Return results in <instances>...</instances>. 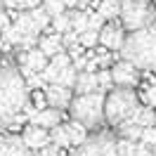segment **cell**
<instances>
[{
  "label": "cell",
  "instance_id": "cell-1",
  "mask_svg": "<svg viewBox=\"0 0 156 156\" xmlns=\"http://www.w3.org/2000/svg\"><path fill=\"white\" fill-rule=\"evenodd\" d=\"M26 99H29V88L19 69L14 64L0 62V130H5L10 118L21 111Z\"/></svg>",
  "mask_w": 156,
  "mask_h": 156
},
{
  "label": "cell",
  "instance_id": "cell-2",
  "mask_svg": "<svg viewBox=\"0 0 156 156\" xmlns=\"http://www.w3.org/2000/svg\"><path fill=\"white\" fill-rule=\"evenodd\" d=\"M121 57L130 62L133 66L144 69V71H156V19L137 31H130V36L121 43Z\"/></svg>",
  "mask_w": 156,
  "mask_h": 156
},
{
  "label": "cell",
  "instance_id": "cell-3",
  "mask_svg": "<svg viewBox=\"0 0 156 156\" xmlns=\"http://www.w3.org/2000/svg\"><path fill=\"white\" fill-rule=\"evenodd\" d=\"M69 109H71L73 121L83 123L88 130H97L104 123V92L97 90V92H85V95L71 97Z\"/></svg>",
  "mask_w": 156,
  "mask_h": 156
},
{
  "label": "cell",
  "instance_id": "cell-4",
  "mask_svg": "<svg viewBox=\"0 0 156 156\" xmlns=\"http://www.w3.org/2000/svg\"><path fill=\"white\" fill-rule=\"evenodd\" d=\"M135 107H137V95L133 92V88H118L116 85L104 97V121L116 128L123 118H128V114Z\"/></svg>",
  "mask_w": 156,
  "mask_h": 156
},
{
  "label": "cell",
  "instance_id": "cell-5",
  "mask_svg": "<svg viewBox=\"0 0 156 156\" xmlns=\"http://www.w3.org/2000/svg\"><path fill=\"white\" fill-rule=\"evenodd\" d=\"M118 19L126 31H137L156 19V7L151 0H121Z\"/></svg>",
  "mask_w": 156,
  "mask_h": 156
},
{
  "label": "cell",
  "instance_id": "cell-6",
  "mask_svg": "<svg viewBox=\"0 0 156 156\" xmlns=\"http://www.w3.org/2000/svg\"><path fill=\"white\" fill-rule=\"evenodd\" d=\"M73 156H118L116 151V137L111 133H95L88 135L80 144L76 147Z\"/></svg>",
  "mask_w": 156,
  "mask_h": 156
},
{
  "label": "cell",
  "instance_id": "cell-7",
  "mask_svg": "<svg viewBox=\"0 0 156 156\" xmlns=\"http://www.w3.org/2000/svg\"><path fill=\"white\" fill-rule=\"evenodd\" d=\"M43 95H45L48 107H55V109L62 111V109H69V102H71L73 90L66 88V85H62V83H57V80H52V83H45Z\"/></svg>",
  "mask_w": 156,
  "mask_h": 156
},
{
  "label": "cell",
  "instance_id": "cell-8",
  "mask_svg": "<svg viewBox=\"0 0 156 156\" xmlns=\"http://www.w3.org/2000/svg\"><path fill=\"white\" fill-rule=\"evenodd\" d=\"M109 71H111V80H114V85H118V88H133V85H137V80H140V73H137L140 69L133 66V64L126 62V59L116 62Z\"/></svg>",
  "mask_w": 156,
  "mask_h": 156
},
{
  "label": "cell",
  "instance_id": "cell-9",
  "mask_svg": "<svg viewBox=\"0 0 156 156\" xmlns=\"http://www.w3.org/2000/svg\"><path fill=\"white\" fill-rule=\"evenodd\" d=\"M123 29L121 26H116V24H102V29L97 31V43H102L104 48L109 50H116L121 48V43H123Z\"/></svg>",
  "mask_w": 156,
  "mask_h": 156
},
{
  "label": "cell",
  "instance_id": "cell-10",
  "mask_svg": "<svg viewBox=\"0 0 156 156\" xmlns=\"http://www.w3.org/2000/svg\"><path fill=\"white\" fill-rule=\"evenodd\" d=\"M21 140H24V144L29 147L31 151H36V149H40L45 142H50V135H48V130H45V128L29 123V126L21 128Z\"/></svg>",
  "mask_w": 156,
  "mask_h": 156
},
{
  "label": "cell",
  "instance_id": "cell-11",
  "mask_svg": "<svg viewBox=\"0 0 156 156\" xmlns=\"http://www.w3.org/2000/svg\"><path fill=\"white\" fill-rule=\"evenodd\" d=\"M0 156H33L24 140L17 135H2L0 137Z\"/></svg>",
  "mask_w": 156,
  "mask_h": 156
},
{
  "label": "cell",
  "instance_id": "cell-12",
  "mask_svg": "<svg viewBox=\"0 0 156 156\" xmlns=\"http://www.w3.org/2000/svg\"><path fill=\"white\" fill-rule=\"evenodd\" d=\"M62 121V111L55 107H45V109H38L33 116H31L29 123H33V126H40L45 128V130H50V128H55Z\"/></svg>",
  "mask_w": 156,
  "mask_h": 156
},
{
  "label": "cell",
  "instance_id": "cell-13",
  "mask_svg": "<svg viewBox=\"0 0 156 156\" xmlns=\"http://www.w3.org/2000/svg\"><path fill=\"white\" fill-rule=\"evenodd\" d=\"M78 95H85V92H97L99 85H97V76L92 71H78L76 73V80H73V88Z\"/></svg>",
  "mask_w": 156,
  "mask_h": 156
},
{
  "label": "cell",
  "instance_id": "cell-14",
  "mask_svg": "<svg viewBox=\"0 0 156 156\" xmlns=\"http://www.w3.org/2000/svg\"><path fill=\"white\" fill-rule=\"evenodd\" d=\"M38 48H40V52H43L45 57H55L57 52L64 50V45H62V36H59L57 31H48V33L38 40Z\"/></svg>",
  "mask_w": 156,
  "mask_h": 156
},
{
  "label": "cell",
  "instance_id": "cell-15",
  "mask_svg": "<svg viewBox=\"0 0 156 156\" xmlns=\"http://www.w3.org/2000/svg\"><path fill=\"white\" fill-rule=\"evenodd\" d=\"M21 64H26L31 71H43L48 64V57L40 52V48H31V50H21Z\"/></svg>",
  "mask_w": 156,
  "mask_h": 156
},
{
  "label": "cell",
  "instance_id": "cell-16",
  "mask_svg": "<svg viewBox=\"0 0 156 156\" xmlns=\"http://www.w3.org/2000/svg\"><path fill=\"white\" fill-rule=\"evenodd\" d=\"M14 26H17V31H19L21 36H38L40 33V26L31 19L29 12H19V17L14 19Z\"/></svg>",
  "mask_w": 156,
  "mask_h": 156
},
{
  "label": "cell",
  "instance_id": "cell-17",
  "mask_svg": "<svg viewBox=\"0 0 156 156\" xmlns=\"http://www.w3.org/2000/svg\"><path fill=\"white\" fill-rule=\"evenodd\" d=\"M66 133H69V144L71 147H78L85 137H88V128L83 126V123H78V121H71V123H66Z\"/></svg>",
  "mask_w": 156,
  "mask_h": 156
},
{
  "label": "cell",
  "instance_id": "cell-18",
  "mask_svg": "<svg viewBox=\"0 0 156 156\" xmlns=\"http://www.w3.org/2000/svg\"><path fill=\"white\" fill-rule=\"evenodd\" d=\"M118 10H121V0H99V5H97V12L104 17V21L116 19Z\"/></svg>",
  "mask_w": 156,
  "mask_h": 156
},
{
  "label": "cell",
  "instance_id": "cell-19",
  "mask_svg": "<svg viewBox=\"0 0 156 156\" xmlns=\"http://www.w3.org/2000/svg\"><path fill=\"white\" fill-rule=\"evenodd\" d=\"M50 140L55 142V144L59 147V149H69V133H66V128L64 126H55V128H50Z\"/></svg>",
  "mask_w": 156,
  "mask_h": 156
},
{
  "label": "cell",
  "instance_id": "cell-20",
  "mask_svg": "<svg viewBox=\"0 0 156 156\" xmlns=\"http://www.w3.org/2000/svg\"><path fill=\"white\" fill-rule=\"evenodd\" d=\"M76 69L71 66V64H66V66L59 69L57 73V83H62V85H66V88H73V80H76Z\"/></svg>",
  "mask_w": 156,
  "mask_h": 156
},
{
  "label": "cell",
  "instance_id": "cell-21",
  "mask_svg": "<svg viewBox=\"0 0 156 156\" xmlns=\"http://www.w3.org/2000/svg\"><path fill=\"white\" fill-rule=\"evenodd\" d=\"M135 147H137V140H130V137H121V140H116L118 156H133V154H135Z\"/></svg>",
  "mask_w": 156,
  "mask_h": 156
},
{
  "label": "cell",
  "instance_id": "cell-22",
  "mask_svg": "<svg viewBox=\"0 0 156 156\" xmlns=\"http://www.w3.org/2000/svg\"><path fill=\"white\" fill-rule=\"evenodd\" d=\"M29 14H31V19H33V21H36V24L40 26V31H43V29H45V26L50 24V14L45 12V7H43V5H36V7H31Z\"/></svg>",
  "mask_w": 156,
  "mask_h": 156
},
{
  "label": "cell",
  "instance_id": "cell-23",
  "mask_svg": "<svg viewBox=\"0 0 156 156\" xmlns=\"http://www.w3.org/2000/svg\"><path fill=\"white\" fill-rule=\"evenodd\" d=\"M95 76H97L99 92H107V90L114 88V80H111V71L109 69H99V71H95Z\"/></svg>",
  "mask_w": 156,
  "mask_h": 156
},
{
  "label": "cell",
  "instance_id": "cell-24",
  "mask_svg": "<svg viewBox=\"0 0 156 156\" xmlns=\"http://www.w3.org/2000/svg\"><path fill=\"white\" fill-rule=\"evenodd\" d=\"M24 83H26V88H29V92H31V90H43L48 80L40 76L38 71H33V73H29V76H24Z\"/></svg>",
  "mask_w": 156,
  "mask_h": 156
},
{
  "label": "cell",
  "instance_id": "cell-25",
  "mask_svg": "<svg viewBox=\"0 0 156 156\" xmlns=\"http://www.w3.org/2000/svg\"><path fill=\"white\" fill-rule=\"evenodd\" d=\"M52 31H57V33H64V31L71 29V21H69V14L66 12H62V14H57V17H52V26H50Z\"/></svg>",
  "mask_w": 156,
  "mask_h": 156
},
{
  "label": "cell",
  "instance_id": "cell-26",
  "mask_svg": "<svg viewBox=\"0 0 156 156\" xmlns=\"http://www.w3.org/2000/svg\"><path fill=\"white\" fill-rule=\"evenodd\" d=\"M0 31H2V36H0V38H5L7 43H12V45H17V43L21 40V33L17 31L14 24H7V26H2Z\"/></svg>",
  "mask_w": 156,
  "mask_h": 156
},
{
  "label": "cell",
  "instance_id": "cell-27",
  "mask_svg": "<svg viewBox=\"0 0 156 156\" xmlns=\"http://www.w3.org/2000/svg\"><path fill=\"white\" fill-rule=\"evenodd\" d=\"M78 43H80L83 48H95V45H97V31L85 29L83 33H78Z\"/></svg>",
  "mask_w": 156,
  "mask_h": 156
},
{
  "label": "cell",
  "instance_id": "cell-28",
  "mask_svg": "<svg viewBox=\"0 0 156 156\" xmlns=\"http://www.w3.org/2000/svg\"><path fill=\"white\" fill-rule=\"evenodd\" d=\"M137 142H142L144 147H149V149H151V144L156 142V126L142 128V133H140V140H137Z\"/></svg>",
  "mask_w": 156,
  "mask_h": 156
},
{
  "label": "cell",
  "instance_id": "cell-29",
  "mask_svg": "<svg viewBox=\"0 0 156 156\" xmlns=\"http://www.w3.org/2000/svg\"><path fill=\"white\" fill-rule=\"evenodd\" d=\"M142 102H144L147 107L156 109V83L144 85V90H142Z\"/></svg>",
  "mask_w": 156,
  "mask_h": 156
},
{
  "label": "cell",
  "instance_id": "cell-30",
  "mask_svg": "<svg viewBox=\"0 0 156 156\" xmlns=\"http://www.w3.org/2000/svg\"><path fill=\"white\" fill-rule=\"evenodd\" d=\"M43 7H45V12L50 14V19H52V17H57V14H62V12L66 10L62 0H45V5H43Z\"/></svg>",
  "mask_w": 156,
  "mask_h": 156
},
{
  "label": "cell",
  "instance_id": "cell-31",
  "mask_svg": "<svg viewBox=\"0 0 156 156\" xmlns=\"http://www.w3.org/2000/svg\"><path fill=\"white\" fill-rule=\"evenodd\" d=\"M102 24H104V17H102L99 12H88V29L99 31V29H102Z\"/></svg>",
  "mask_w": 156,
  "mask_h": 156
},
{
  "label": "cell",
  "instance_id": "cell-32",
  "mask_svg": "<svg viewBox=\"0 0 156 156\" xmlns=\"http://www.w3.org/2000/svg\"><path fill=\"white\" fill-rule=\"evenodd\" d=\"M57 73H59V69L55 66V64H52V62H50V64H45V69H43V71H40V76L45 78V80H48V83H52V80H57Z\"/></svg>",
  "mask_w": 156,
  "mask_h": 156
},
{
  "label": "cell",
  "instance_id": "cell-33",
  "mask_svg": "<svg viewBox=\"0 0 156 156\" xmlns=\"http://www.w3.org/2000/svg\"><path fill=\"white\" fill-rule=\"evenodd\" d=\"M50 59H52V64H55L57 69H62V66H66V64H71V57H69L64 50H62V52H57L55 57H50Z\"/></svg>",
  "mask_w": 156,
  "mask_h": 156
},
{
  "label": "cell",
  "instance_id": "cell-34",
  "mask_svg": "<svg viewBox=\"0 0 156 156\" xmlns=\"http://www.w3.org/2000/svg\"><path fill=\"white\" fill-rule=\"evenodd\" d=\"M59 36H62V45H64V48H69L71 43H76V40H78V33H76L73 29L64 31V33H59Z\"/></svg>",
  "mask_w": 156,
  "mask_h": 156
},
{
  "label": "cell",
  "instance_id": "cell-35",
  "mask_svg": "<svg viewBox=\"0 0 156 156\" xmlns=\"http://www.w3.org/2000/svg\"><path fill=\"white\" fill-rule=\"evenodd\" d=\"M85 50L88 48H83V45H80V43H71V45H69V57L71 59H76V57H80V55H83V52H85Z\"/></svg>",
  "mask_w": 156,
  "mask_h": 156
},
{
  "label": "cell",
  "instance_id": "cell-36",
  "mask_svg": "<svg viewBox=\"0 0 156 156\" xmlns=\"http://www.w3.org/2000/svg\"><path fill=\"white\" fill-rule=\"evenodd\" d=\"M133 156H154V154H151V149H149V147H144L142 142H137L135 154H133Z\"/></svg>",
  "mask_w": 156,
  "mask_h": 156
},
{
  "label": "cell",
  "instance_id": "cell-37",
  "mask_svg": "<svg viewBox=\"0 0 156 156\" xmlns=\"http://www.w3.org/2000/svg\"><path fill=\"white\" fill-rule=\"evenodd\" d=\"M36 5H40V0H19V10H31Z\"/></svg>",
  "mask_w": 156,
  "mask_h": 156
},
{
  "label": "cell",
  "instance_id": "cell-38",
  "mask_svg": "<svg viewBox=\"0 0 156 156\" xmlns=\"http://www.w3.org/2000/svg\"><path fill=\"white\" fill-rule=\"evenodd\" d=\"M7 24H10V17H7V12L0 10V29H2V26H7Z\"/></svg>",
  "mask_w": 156,
  "mask_h": 156
},
{
  "label": "cell",
  "instance_id": "cell-39",
  "mask_svg": "<svg viewBox=\"0 0 156 156\" xmlns=\"http://www.w3.org/2000/svg\"><path fill=\"white\" fill-rule=\"evenodd\" d=\"M64 2V7H76V0H62Z\"/></svg>",
  "mask_w": 156,
  "mask_h": 156
},
{
  "label": "cell",
  "instance_id": "cell-40",
  "mask_svg": "<svg viewBox=\"0 0 156 156\" xmlns=\"http://www.w3.org/2000/svg\"><path fill=\"white\" fill-rule=\"evenodd\" d=\"M151 154L156 156V142H154V144H151Z\"/></svg>",
  "mask_w": 156,
  "mask_h": 156
},
{
  "label": "cell",
  "instance_id": "cell-41",
  "mask_svg": "<svg viewBox=\"0 0 156 156\" xmlns=\"http://www.w3.org/2000/svg\"><path fill=\"white\" fill-rule=\"evenodd\" d=\"M0 7H2V0H0Z\"/></svg>",
  "mask_w": 156,
  "mask_h": 156
}]
</instances>
